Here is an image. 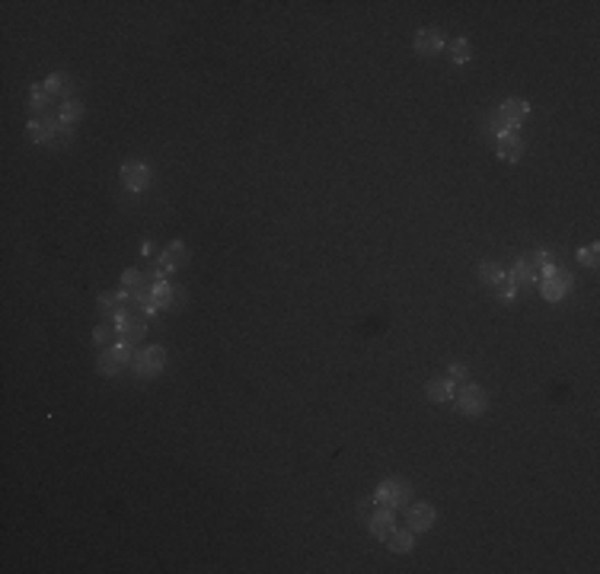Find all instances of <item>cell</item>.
Wrapping results in <instances>:
<instances>
[{"mask_svg": "<svg viewBox=\"0 0 600 574\" xmlns=\"http://www.w3.org/2000/svg\"><path fill=\"white\" fill-rule=\"evenodd\" d=\"M479 134H482V137H495V141H498V137H505V134H514V131H511V125L505 122V118H501L498 108H495L492 115H485V122H482V128H479Z\"/></svg>", "mask_w": 600, "mask_h": 574, "instance_id": "cell-15", "label": "cell"}, {"mask_svg": "<svg viewBox=\"0 0 600 574\" xmlns=\"http://www.w3.org/2000/svg\"><path fill=\"white\" fill-rule=\"evenodd\" d=\"M125 303H131V291H118V294H100V309L109 316H118Z\"/></svg>", "mask_w": 600, "mask_h": 574, "instance_id": "cell-16", "label": "cell"}, {"mask_svg": "<svg viewBox=\"0 0 600 574\" xmlns=\"http://www.w3.org/2000/svg\"><path fill=\"white\" fill-rule=\"evenodd\" d=\"M453 402H457V408L463 412V415H469V418L482 415L485 405H489V399H485V390H482V386H476V383L457 386V392H453Z\"/></svg>", "mask_w": 600, "mask_h": 574, "instance_id": "cell-3", "label": "cell"}, {"mask_svg": "<svg viewBox=\"0 0 600 574\" xmlns=\"http://www.w3.org/2000/svg\"><path fill=\"white\" fill-rule=\"evenodd\" d=\"M173 287H176V284H169L167 278L150 284V300H153V307H157V309L169 307V303H173Z\"/></svg>", "mask_w": 600, "mask_h": 574, "instance_id": "cell-21", "label": "cell"}, {"mask_svg": "<svg viewBox=\"0 0 600 574\" xmlns=\"http://www.w3.org/2000/svg\"><path fill=\"white\" fill-rule=\"evenodd\" d=\"M58 118L64 122V125H74V122H80V118H84V102H77V99L61 102Z\"/></svg>", "mask_w": 600, "mask_h": 574, "instance_id": "cell-22", "label": "cell"}, {"mask_svg": "<svg viewBox=\"0 0 600 574\" xmlns=\"http://www.w3.org/2000/svg\"><path fill=\"white\" fill-rule=\"evenodd\" d=\"M374 498H377V504H384V508L400 510L412 501V488H409V482H402V479H386V482L374 491Z\"/></svg>", "mask_w": 600, "mask_h": 574, "instance_id": "cell-2", "label": "cell"}, {"mask_svg": "<svg viewBox=\"0 0 600 574\" xmlns=\"http://www.w3.org/2000/svg\"><path fill=\"white\" fill-rule=\"evenodd\" d=\"M444 48V32L441 29H418L415 32V51L418 55H438Z\"/></svg>", "mask_w": 600, "mask_h": 574, "instance_id": "cell-11", "label": "cell"}, {"mask_svg": "<svg viewBox=\"0 0 600 574\" xmlns=\"http://www.w3.org/2000/svg\"><path fill=\"white\" fill-rule=\"evenodd\" d=\"M189 262V249H185V242H173V246H167L163 249V256H160V271L163 275H173V271H179V268Z\"/></svg>", "mask_w": 600, "mask_h": 574, "instance_id": "cell-8", "label": "cell"}, {"mask_svg": "<svg viewBox=\"0 0 600 574\" xmlns=\"http://www.w3.org/2000/svg\"><path fill=\"white\" fill-rule=\"evenodd\" d=\"M26 134H29V141L32 144H51V131L39 122V118H32V122L26 125Z\"/></svg>", "mask_w": 600, "mask_h": 574, "instance_id": "cell-24", "label": "cell"}, {"mask_svg": "<svg viewBox=\"0 0 600 574\" xmlns=\"http://www.w3.org/2000/svg\"><path fill=\"white\" fill-rule=\"evenodd\" d=\"M453 392H457V383L453 380H434V383H428L425 396L431 402H450L453 399Z\"/></svg>", "mask_w": 600, "mask_h": 574, "instance_id": "cell-19", "label": "cell"}, {"mask_svg": "<svg viewBox=\"0 0 600 574\" xmlns=\"http://www.w3.org/2000/svg\"><path fill=\"white\" fill-rule=\"evenodd\" d=\"M367 530L374 533L377 539H386V536L396 530V510H393V508H384V504H380V508L371 514V520H367Z\"/></svg>", "mask_w": 600, "mask_h": 574, "instance_id": "cell-6", "label": "cell"}, {"mask_svg": "<svg viewBox=\"0 0 600 574\" xmlns=\"http://www.w3.org/2000/svg\"><path fill=\"white\" fill-rule=\"evenodd\" d=\"M141 256H144V258L153 256V246H150V242H144V246H141Z\"/></svg>", "mask_w": 600, "mask_h": 574, "instance_id": "cell-33", "label": "cell"}, {"mask_svg": "<svg viewBox=\"0 0 600 574\" xmlns=\"http://www.w3.org/2000/svg\"><path fill=\"white\" fill-rule=\"evenodd\" d=\"M122 287H128V291H138V287H147V275H144L141 268H128L125 275H122Z\"/></svg>", "mask_w": 600, "mask_h": 574, "instance_id": "cell-26", "label": "cell"}, {"mask_svg": "<svg viewBox=\"0 0 600 574\" xmlns=\"http://www.w3.org/2000/svg\"><path fill=\"white\" fill-rule=\"evenodd\" d=\"M185 303V291L182 287H173V303H169V307H182Z\"/></svg>", "mask_w": 600, "mask_h": 574, "instance_id": "cell-32", "label": "cell"}, {"mask_svg": "<svg viewBox=\"0 0 600 574\" xmlns=\"http://www.w3.org/2000/svg\"><path fill=\"white\" fill-rule=\"evenodd\" d=\"M469 55H473V48H469L467 39H453V42H450V61H453V64H467Z\"/></svg>", "mask_w": 600, "mask_h": 574, "instance_id": "cell-25", "label": "cell"}, {"mask_svg": "<svg viewBox=\"0 0 600 574\" xmlns=\"http://www.w3.org/2000/svg\"><path fill=\"white\" fill-rule=\"evenodd\" d=\"M552 271H556V268H552ZM540 294H543V300H550V303H559V300H562V297L568 294V284H565V281H559L556 275L540 278Z\"/></svg>", "mask_w": 600, "mask_h": 574, "instance_id": "cell-17", "label": "cell"}, {"mask_svg": "<svg viewBox=\"0 0 600 574\" xmlns=\"http://www.w3.org/2000/svg\"><path fill=\"white\" fill-rule=\"evenodd\" d=\"M450 380H453V383H467L469 380V367L463 364V361H453V364H450Z\"/></svg>", "mask_w": 600, "mask_h": 574, "instance_id": "cell-30", "label": "cell"}, {"mask_svg": "<svg viewBox=\"0 0 600 574\" xmlns=\"http://www.w3.org/2000/svg\"><path fill=\"white\" fill-rule=\"evenodd\" d=\"M374 510H377V498H364V501L358 504V520H361V524H367Z\"/></svg>", "mask_w": 600, "mask_h": 574, "instance_id": "cell-31", "label": "cell"}, {"mask_svg": "<svg viewBox=\"0 0 600 574\" xmlns=\"http://www.w3.org/2000/svg\"><path fill=\"white\" fill-rule=\"evenodd\" d=\"M71 141H74V125H61L58 134L51 137V147H67Z\"/></svg>", "mask_w": 600, "mask_h": 574, "instance_id": "cell-29", "label": "cell"}, {"mask_svg": "<svg viewBox=\"0 0 600 574\" xmlns=\"http://www.w3.org/2000/svg\"><path fill=\"white\" fill-rule=\"evenodd\" d=\"M498 112H501V118L511 125V131H517V128L527 122V115H530V102H524V99H505L498 106Z\"/></svg>", "mask_w": 600, "mask_h": 574, "instance_id": "cell-9", "label": "cell"}, {"mask_svg": "<svg viewBox=\"0 0 600 574\" xmlns=\"http://www.w3.org/2000/svg\"><path fill=\"white\" fill-rule=\"evenodd\" d=\"M434 508L428 504V501H422V504H412L409 508V514H406V520H409V530L412 533H425V530H431L434 526Z\"/></svg>", "mask_w": 600, "mask_h": 574, "instance_id": "cell-7", "label": "cell"}, {"mask_svg": "<svg viewBox=\"0 0 600 574\" xmlns=\"http://www.w3.org/2000/svg\"><path fill=\"white\" fill-rule=\"evenodd\" d=\"M386 546H390V552H396V555H406V552H412V546H415V539H412V530H393L390 536H386Z\"/></svg>", "mask_w": 600, "mask_h": 574, "instance_id": "cell-20", "label": "cell"}, {"mask_svg": "<svg viewBox=\"0 0 600 574\" xmlns=\"http://www.w3.org/2000/svg\"><path fill=\"white\" fill-rule=\"evenodd\" d=\"M122 182L131 191H144L150 185V169L144 163H125L122 166Z\"/></svg>", "mask_w": 600, "mask_h": 574, "instance_id": "cell-10", "label": "cell"}, {"mask_svg": "<svg viewBox=\"0 0 600 574\" xmlns=\"http://www.w3.org/2000/svg\"><path fill=\"white\" fill-rule=\"evenodd\" d=\"M575 258L581 262V265L594 268V265H597V258H600V249H597V246H584V249L575 252Z\"/></svg>", "mask_w": 600, "mask_h": 574, "instance_id": "cell-27", "label": "cell"}, {"mask_svg": "<svg viewBox=\"0 0 600 574\" xmlns=\"http://www.w3.org/2000/svg\"><path fill=\"white\" fill-rule=\"evenodd\" d=\"M479 281L492 284V287H498L501 281H505V271H501L495 262H479Z\"/></svg>", "mask_w": 600, "mask_h": 574, "instance_id": "cell-23", "label": "cell"}, {"mask_svg": "<svg viewBox=\"0 0 600 574\" xmlns=\"http://www.w3.org/2000/svg\"><path fill=\"white\" fill-rule=\"evenodd\" d=\"M508 278H511V284L514 287H530V284H536L540 281V275H536L534 268H530V262H527V256H521L514 262V268L508 271Z\"/></svg>", "mask_w": 600, "mask_h": 574, "instance_id": "cell-13", "label": "cell"}, {"mask_svg": "<svg viewBox=\"0 0 600 574\" xmlns=\"http://www.w3.org/2000/svg\"><path fill=\"white\" fill-rule=\"evenodd\" d=\"M112 335H115V325H96V329H93V341H96L100 348H106L109 341H112Z\"/></svg>", "mask_w": 600, "mask_h": 574, "instance_id": "cell-28", "label": "cell"}, {"mask_svg": "<svg viewBox=\"0 0 600 574\" xmlns=\"http://www.w3.org/2000/svg\"><path fill=\"white\" fill-rule=\"evenodd\" d=\"M495 150H498V157L505 160V163H521V157H524V141L517 137V134H505V137H498V144H495Z\"/></svg>", "mask_w": 600, "mask_h": 574, "instance_id": "cell-12", "label": "cell"}, {"mask_svg": "<svg viewBox=\"0 0 600 574\" xmlns=\"http://www.w3.org/2000/svg\"><path fill=\"white\" fill-rule=\"evenodd\" d=\"M134 354H138V351H134L131 341L118 338V345H112V348L102 351V358L96 361V370H100L102 376H115V374H122V370L131 364Z\"/></svg>", "mask_w": 600, "mask_h": 574, "instance_id": "cell-1", "label": "cell"}, {"mask_svg": "<svg viewBox=\"0 0 600 574\" xmlns=\"http://www.w3.org/2000/svg\"><path fill=\"white\" fill-rule=\"evenodd\" d=\"M115 335L118 338L131 341V345H138V341L147 335V316H141V313H131V309H122L115 316Z\"/></svg>", "mask_w": 600, "mask_h": 574, "instance_id": "cell-5", "label": "cell"}, {"mask_svg": "<svg viewBox=\"0 0 600 574\" xmlns=\"http://www.w3.org/2000/svg\"><path fill=\"white\" fill-rule=\"evenodd\" d=\"M163 364H167V348H160V345H150V348L138 351L131 361V370L138 376H157L160 370H163Z\"/></svg>", "mask_w": 600, "mask_h": 574, "instance_id": "cell-4", "label": "cell"}, {"mask_svg": "<svg viewBox=\"0 0 600 574\" xmlns=\"http://www.w3.org/2000/svg\"><path fill=\"white\" fill-rule=\"evenodd\" d=\"M45 90H48V96H58L61 102L74 99V80L67 74H51L48 80H45Z\"/></svg>", "mask_w": 600, "mask_h": 574, "instance_id": "cell-14", "label": "cell"}, {"mask_svg": "<svg viewBox=\"0 0 600 574\" xmlns=\"http://www.w3.org/2000/svg\"><path fill=\"white\" fill-rule=\"evenodd\" d=\"M48 90H45V84H32V90H29V112H32V118H42L45 112H48Z\"/></svg>", "mask_w": 600, "mask_h": 574, "instance_id": "cell-18", "label": "cell"}]
</instances>
